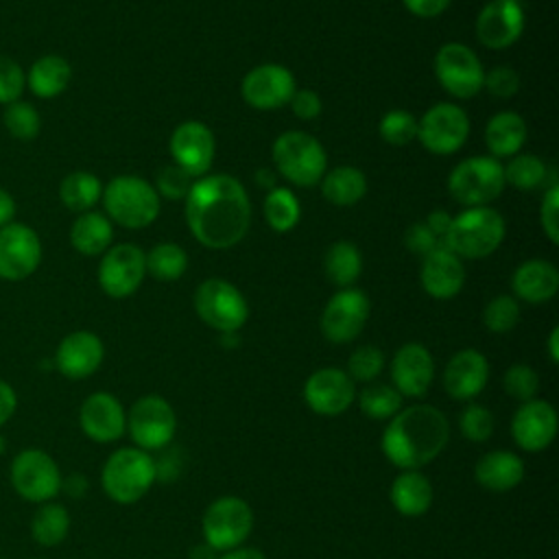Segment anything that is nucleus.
I'll return each mask as SVG.
<instances>
[{
	"instance_id": "nucleus-1",
	"label": "nucleus",
	"mask_w": 559,
	"mask_h": 559,
	"mask_svg": "<svg viewBox=\"0 0 559 559\" xmlns=\"http://www.w3.org/2000/svg\"><path fill=\"white\" fill-rule=\"evenodd\" d=\"M186 223L207 249L238 245L251 223V201L245 186L231 175H203L186 197Z\"/></svg>"
},
{
	"instance_id": "nucleus-2",
	"label": "nucleus",
	"mask_w": 559,
	"mask_h": 559,
	"mask_svg": "<svg viewBox=\"0 0 559 559\" xmlns=\"http://www.w3.org/2000/svg\"><path fill=\"white\" fill-rule=\"evenodd\" d=\"M448 439V417L430 404H415L400 408L389 419L380 448L395 467L419 469L443 452Z\"/></svg>"
},
{
	"instance_id": "nucleus-3",
	"label": "nucleus",
	"mask_w": 559,
	"mask_h": 559,
	"mask_svg": "<svg viewBox=\"0 0 559 559\" xmlns=\"http://www.w3.org/2000/svg\"><path fill=\"white\" fill-rule=\"evenodd\" d=\"M504 218L489 205L467 207L452 218L443 245L461 260H480L491 255L504 240Z\"/></svg>"
},
{
	"instance_id": "nucleus-4",
	"label": "nucleus",
	"mask_w": 559,
	"mask_h": 559,
	"mask_svg": "<svg viewBox=\"0 0 559 559\" xmlns=\"http://www.w3.org/2000/svg\"><path fill=\"white\" fill-rule=\"evenodd\" d=\"M107 218L127 227L142 229L148 227L159 216V194L142 177L118 175L105 188L100 197Z\"/></svg>"
},
{
	"instance_id": "nucleus-5",
	"label": "nucleus",
	"mask_w": 559,
	"mask_h": 559,
	"mask_svg": "<svg viewBox=\"0 0 559 559\" xmlns=\"http://www.w3.org/2000/svg\"><path fill=\"white\" fill-rule=\"evenodd\" d=\"M273 164L277 173L297 188H310L328 170V155L321 142L304 131H284L273 142Z\"/></svg>"
},
{
	"instance_id": "nucleus-6",
	"label": "nucleus",
	"mask_w": 559,
	"mask_h": 559,
	"mask_svg": "<svg viewBox=\"0 0 559 559\" xmlns=\"http://www.w3.org/2000/svg\"><path fill=\"white\" fill-rule=\"evenodd\" d=\"M155 483V459L140 448H120L103 465L100 485L118 504L138 502Z\"/></svg>"
},
{
	"instance_id": "nucleus-7",
	"label": "nucleus",
	"mask_w": 559,
	"mask_h": 559,
	"mask_svg": "<svg viewBox=\"0 0 559 559\" xmlns=\"http://www.w3.org/2000/svg\"><path fill=\"white\" fill-rule=\"evenodd\" d=\"M504 186V168L491 155L467 157L448 175V192L467 207L489 205L502 194Z\"/></svg>"
},
{
	"instance_id": "nucleus-8",
	"label": "nucleus",
	"mask_w": 559,
	"mask_h": 559,
	"mask_svg": "<svg viewBox=\"0 0 559 559\" xmlns=\"http://www.w3.org/2000/svg\"><path fill=\"white\" fill-rule=\"evenodd\" d=\"M194 310L205 325L221 334L238 332L249 319L245 295L221 277H210L199 284L194 293Z\"/></svg>"
},
{
	"instance_id": "nucleus-9",
	"label": "nucleus",
	"mask_w": 559,
	"mask_h": 559,
	"mask_svg": "<svg viewBox=\"0 0 559 559\" xmlns=\"http://www.w3.org/2000/svg\"><path fill=\"white\" fill-rule=\"evenodd\" d=\"M15 493L28 502H50L61 491V472L57 461L39 450L26 448L17 452L9 469Z\"/></svg>"
},
{
	"instance_id": "nucleus-10",
	"label": "nucleus",
	"mask_w": 559,
	"mask_h": 559,
	"mask_svg": "<svg viewBox=\"0 0 559 559\" xmlns=\"http://www.w3.org/2000/svg\"><path fill=\"white\" fill-rule=\"evenodd\" d=\"M253 528V511L251 507L236 496H223L214 500L201 520V531L205 544L214 550H231L242 546Z\"/></svg>"
},
{
	"instance_id": "nucleus-11",
	"label": "nucleus",
	"mask_w": 559,
	"mask_h": 559,
	"mask_svg": "<svg viewBox=\"0 0 559 559\" xmlns=\"http://www.w3.org/2000/svg\"><path fill=\"white\" fill-rule=\"evenodd\" d=\"M435 74L454 98H474L483 90L485 70L478 55L459 41L443 44L435 55Z\"/></svg>"
},
{
	"instance_id": "nucleus-12",
	"label": "nucleus",
	"mask_w": 559,
	"mask_h": 559,
	"mask_svg": "<svg viewBox=\"0 0 559 559\" xmlns=\"http://www.w3.org/2000/svg\"><path fill=\"white\" fill-rule=\"evenodd\" d=\"M127 430L140 450H162L175 437L177 417L162 395H144L133 402L127 415Z\"/></svg>"
},
{
	"instance_id": "nucleus-13",
	"label": "nucleus",
	"mask_w": 559,
	"mask_h": 559,
	"mask_svg": "<svg viewBox=\"0 0 559 559\" xmlns=\"http://www.w3.org/2000/svg\"><path fill=\"white\" fill-rule=\"evenodd\" d=\"M469 135V118L454 103L432 105L421 120H417V138L428 153L452 155Z\"/></svg>"
},
{
	"instance_id": "nucleus-14",
	"label": "nucleus",
	"mask_w": 559,
	"mask_h": 559,
	"mask_svg": "<svg viewBox=\"0 0 559 559\" xmlns=\"http://www.w3.org/2000/svg\"><path fill=\"white\" fill-rule=\"evenodd\" d=\"M146 275L144 251L133 242L109 247L98 264V286L114 299L133 295Z\"/></svg>"
},
{
	"instance_id": "nucleus-15",
	"label": "nucleus",
	"mask_w": 559,
	"mask_h": 559,
	"mask_svg": "<svg viewBox=\"0 0 559 559\" xmlns=\"http://www.w3.org/2000/svg\"><path fill=\"white\" fill-rule=\"evenodd\" d=\"M41 240L26 223H9L0 227V280L22 282L41 264Z\"/></svg>"
},
{
	"instance_id": "nucleus-16",
	"label": "nucleus",
	"mask_w": 559,
	"mask_h": 559,
	"mask_svg": "<svg viewBox=\"0 0 559 559\" xmlns=\"http://www.w3.org/2000/svg\"><path fill=\"white\" fill-rule=\"evenodd\" d=\"M369 312V297L360 288H341L328 299L321 312V334L330 343H349L362 332Z\"/></svg>"
},
{
	"instance_id": "nucleus-17",
	"label": "nucleus",
	"mask_w": 559,
	"mask_h": 559,
	"mask_svg": "<svg viewBox=\"0 0 559 559\" xmlns=\"http://www.w3.org/2000/svg\"><path fill=\"white\" fill-rule=\"evenodd\" d=\"M295 76L280 63H262L249 70L240 83L245 103L255 109H277L288 105L295 94Z\"/></svg>"
},
{
	"instance_id": "nucleus-18",
	"label": "nucleus",
	"mask_w": 559,
	"mask_h": 559,
	"mask_svg": "<svg viewBox=\"0 0 559 559\" xmlns=\"http://www.w3.org/2000/svg\"><path fill=\"white\" fill-rule=\"evenodd\" d=\"M304 400L319 415H341L356 400L354 380L338 367L317 369L304 384Z\"/></svg>"
},
{
	"instance_id": "nucleus-19",
	"label": "nucleus",
	"mask_w": 559,
	"mask_h": 559,
	"mask_svg": "<svg viewBox=\"0 0 559 559\" xmlns=\"http://www.w3.org/2000/svg\"><path fill=\"white\" fill-rule=\"evenodd\" d=\"M524 9L518 0H491L476 17V37L485 48L504 50L524 31Z\"/></svg>"
},
{
	"instance_id": "nucleus-20",
	"label": "nucleus",
	"mask_w": 559,
	"mask_h": 559,
	"mask_svg": "<svg viewBox=\"0 0 559 559\" xmlns=\"http://www.w3.org/2000/svg\"><path fill=\"white\" fill-rule=\"evenodd\" d=\"M168 148L175 164L181 166L190 177H203L214 162L216 142L207 124L188 120L173 131Z\"/></svg>"
},
{
	"instance_id": "nucleus-21",
	"label": "nucleus",
	"mask_w": 559,
	"mask_h": 559,
	"mask_svg": "<svg viewBox=\"0 0 559 559\" xmlns=\"http://www.w3.org/2000/svg\"><path fill=\"white\" fill-rule=\"evenodd\" d=\"M511 435L526 452L546 450L557 437V411L546 400L522 402L511 419Z\"/></svg>"
},
{
	"instance_id": "nucleus-22",
	"label": "nucleus",
	"mask_w": 559,
	"mask_h": 559,
	"mask_svg": "<svg viewBox=\"0 0 559 559\" xmlns=\"http://www.w3.org/2000/svg\"><path fill=\"white\" fill-rule=\"evenodd\" d=\"M79 424L87 439L96 443H111L124 435L127 413L116 395L96 391L83 400L79 408Z\"/></svg>"
},
{
	"instance_id": "nucleus-23",
	"label": "nucleus",
	"mask_w": 559,
	"mask_h": 559,
	"mask_svg": "<svg viewBox=\"0 0 559 559\" xmlns=\"http://www.w3.org/2000/svg\"><path fill=\"white\" fill-rule=\"evenodd\" d=\"M105 358L103 341L90 330H76L61 338L55 349V367L70 380H83L98 371Z\"/></svg>"
},
{
	"instance_id": "nucleus-24",
	"label": "nucleus",
	"mask_w": 559,
	"mask_h": 559,
	"mask_svg": "<svg viewBox=\"0 0 559 559\" xmlns=\"http://www.w3.org/2000/svg\"><path fill=\"white\" fill-rule=\"evenodd\" d=\"M435 378V360L421 343L402 345L391 360V380L400 395L421 397Z\"/></svg>"
},
{
	"instance_id": "nucleus-25",
	"label": "nucleus",
	"mask_w": 559,
	"mask_h": 559,
	"mask_svg": "<svg viewBox=\"0 0 559 559\" xmlns=\"http://www.w3.org/2000/svg\"><path fill=\"white\" fill-rule=\"evenodd\" d=\"M419 282L424 290L435 299H452L461 293L465 284L463 260L450 251L445 245H439L421 258Z\"/></svg>"
},
{
	"instance_id": "nucleus-26",
	"label": "nucleus",
	"mask_w": 559,
	"mask_h": 559,
	"mask_svg": "<svg viewBox=\"0 0 559 559\" xmlns=\"http://www.w3.org/2000/svg\"><path fill=\"white\" fill-rule=\"evenodd\" d=\"M489 380V362L478 349L456 352L443 369V386L454 400L476 397Z\"/></svg>"
},
{
	"instance_id": "nucleus-27",
	"label": "nucleus",
	"mask_w": 559,
	"mask_h": 559,
	"mask_svg": "<svg viewBox=\"0 0 559 559\" xmlns=\"http://www.w3.org/2000/svg\"><path fill=\"white\" fill-rule=\"evenodd\" d=\"M511 288L526 304H544L559 290V271L548 260H526L513 271Z\"/></svg>"
},
{
	"instance_id": "nucleus-28",
	"label": "nucleus",
	"mask_w": 559,
	"mask_h": 559,
	"mask_svg": "<svg viewBox=\"0 0 559 559\" xmlns=\"http://www.w3.org/2000/svg\"><path fill=\"white\" fill-rule=\"evenodd\" d=\"M476 483L496 493L511 491L524 478V461L511 450H491L474 467Z\"/></svg>"
},
{
	"instance_id": "nucleus-29",
	"label": "nucleus",
	"mask_w": 559,
	"mask_h": 559,
	"mask_svg": "<svg viewBox=\"0 0 559 559\" xmlns=\"http://www.w3.org/2000/svg\"><path fill=\"white\" fill-rule=\"evenodd\" d=\"M72 81V66L61 55L37 57L26 72V87L37 98L50 100L61 96Z\"/></svg>"
},
{
	"instance_id": "nucleus-30",
	"label": "nucleus",
	"mask_w": 559,
	"mask_h": 559,
	"mask_svg": "<svg viewBox=\"0 0 559 559\" xmlns=\"http://www.w3.org/2000/svg\"><path fill=\"white\" fill-rule=\"evenodd\" d=\"M432 485L417 469H404L391 483V504L406 518L424 515L432 504Z\"/></svg>"
},
{
	"instance_id": "nucleus-31",
	"label": "nucleus",
	"mask_w": 559,
	"mask_h": 559,
	"mask_svg": "<svg viewBox=\"0 0 559 559\" xmlns=\"http://www.w3.org/2000/svg\"><path fill=\"white\" fill-rule=\"evenodd\" d=\"M526 122L515 111H498L485 127V144L491 157H513L526 142Z\"/></svg>"
},
{
	"instance_id": "nucleus-32",
	"label": "nucleus",
	"mask_w": 559,
	"mask_h": 559,
	"mask_svg": "<svg viewBox=\"0 0 559 559\" xmlns=\"http://www.w3.org/2000/svg\"><path fill=\"white\" fill-rule=\"evenodd\" d=\"M114 240L111 221L100 212H83L70 227V245L81 255H103Z\"/></svg>"
},
{
	"instance_id": "nucleus-33",
	"label": "nucleus",
	"mask_w": 559,
	"mask_h": 559,
	"mask_svg": "<svg viewBox=\"0 0 559 559\" xmlns=\"http://www.w3.org/2000/svg\"><path fill=\"white\" fill-rule=\"evenodd\" d=\"M321 194L338 207L356 205L367 194V177L356 166H336L321 177Z\"/></svg>"
},
{
	"instance_id": "nucleus-34",
	"label": "nucleus",
	"mask_w": 559,
	"mask_h": 559,
	"mask_svg": "<svg viewBox=\"0 0 559 559\" xmlns=\"http://www.w3.org/2000/svg\"><path fill=\"white\" fill-rule=\"evenodd\" d=\"M103 197V183L87 170H74L59 183V199L72 212H90Z\"/></svg>"
},
{
	"instance_id": "nucleus-35",
	"label": "nucleus",
	"mask_w": 559,
	"mask_h": 559,
	"mask_svg": "<svg viewBox=\"0 0 559 559\" xmlns=\"http://www.w3.org/2000/svg\"><path fill=\"white\" fill-rule=\"evenodd\" d=\"M70 531V513L63 504L57 502H41L33 518H31V535L33 539L44 546L52 548L66 539Z\"/></svg>"
},
{
	"instance_id": "nucleus-36",
	"label": "nucleus",
	"mask_w": 559,
	"mask_h": 559,
	"mask_svg": "<svg viewBox=\"0 0 559 559\" xmlns=\"http://www.w3.org/2000/svg\"><path fill=\"white\" fill-rule=\"evenodd\" d=\"M323 269L332 284L341 288H349L360 277L362 255L354 242L338 240L325 251Z\"/></svg>"
},
{
	"instance_id": "nucleus-37",
	"label": "nucleus",
	"mask_w": 559,
	"mask_h": 559,
	"mask_svg": "<svg viewBox=\"0 0 559 559\" xmlns=\"http://www.w3.org/2000/svg\"><path fill=\"white\" fill-rule=\"evenodd\" d=\"M144 258H146V273L162 282H175L188 269V255L175 242H159L148 253H144Z\"/></svg>"
},
{
	"instance_id": "nucleus-38",
	"label": "nucleus",
	"mask_w": 559,
	"mask_h": 559,
	"mask_svg": "<svg viewBox=\"0 0 559 559\" xmlns=\"http://www.w3.org/2000/svg\"><path fill=\"white\" fill-rule=\"evenodd\" d=\"M301 216V207L293 190L275 186L264 199V218L275 231H290Z\"/></svg>"
},
{
	"instance_id": "nucleus-39",
	"label": "nucleus",
	"mask_w": 559,
	"mask_h": 559,
	"mask_svg": "<svg viewBox=\"0 0 559 559\" xmlns=\"http://www.w3.org/2000/svg\"><path fill=\"white\" fill-rule=\"evenodd\" d=\"M358 408L371 419H391L402 408V395L393 384L369 382L358 393Z\"/></svg>"
},
{
	"instance_id": "nucleus-40",
	"label": "nucleus",
	"mask_w": 559,
	"mask_h": 559,
	"mask_svg": "<svg viewBox=\"0 0 559 559\" xmlns=\"http://www.w3.org/2000/svg\"><path fill=\"white\" fill-rule=\"evenodd\" d=\"M504 168V183L515 190H537L546 181V164L542 157L531 153H518Z\"/></svg>"
},
{
	"instance_id": "nucleus-41",
	"label": "nucleus",
	"mask_w": 559,
	"mask_h": 559,
	"mask_svg": "<svg viewBox=\"0 0 559 559\" xmlns=\"http://www.w3.org/2000/svg\"><path fill=\"white\" fill-rule=\"evenodd\" d=\"M2 124L9 131V135H13L15 140H33L39 135L41 131V116L35 109V105L26 103V100H13L9 105H4L2 111Z\"/></svg>"
},
{
	"instance_id": "nucleus-42",
	"label": "nucleus",
	"mask_w": 559,
	"mask_h": 559,
	"mask_svg": "<svg viewBox=\"0 0 559 559\" xmlns=\"http://www.w3.org/2000/svg\"><path fill=\"white\" fill-rule=\"evenodd\" d=\"M380 138L391 146H404L417 138V118L406 109H391L380 118Z\"/></svg>"
},
{
	"instance_id": "nucleus-43",
	"label": "nucleus",
	"mask_w": 559,
	"mask_h": 559,
	"mask_svg": "<svg viewBox=\"0 0 559 559\" xmlns=\"http://www.w3.org/2000/svg\"><path fill=\"white\" fill-rule=\"evenodd\" d=\"M520 321V304L511 295L493 297L483 310V323L489 332L504 334L511 332Z\"/></svg>"
},
{
	"instance_id": "nucleus-44",
	"label": "nucleus",
	"mask_w": 559,
	"mask_h": 559,
	"mask_svg": "<svg viewBox=\"0 0 559 559\" xmlns=\"http://www.w3.org/2000/svg\"><path fill=\"white\" fill-rule=\"evenodd\" d=\"M384 369V354L376 345H360L347 360V376L358 382H373Z\"/></svg>"
},
{
	"instance_id": "nucleus-45",
	"label": "nucleus",
	"mask_w": 559,
	"mask_h": 559,
	"mask_svg": "<svg viewBox=\"0 0 559 559\" xmlns=\"http://www.w3.org/2000/svg\"><path fill=\"white\" fill-rule=\"evenodd\" d=\"M459 428L467 441H487L493 432V415L480 404H467L459 415Z\"/></svg>"
},
{
	"instance_id": "nucleus-46",
	"label": "nucleus",
	"mask_w": 559,
	"mask_h": 559,
	"mask_svg": "<svg viewBox=\"0 0 559 559\" xmlns=\"http://www.w3.org/2000/svg\"><path fill=\"white\" fill-rule=\"evenodd\" d=\"M502 386L513 400L528 402L535 397V393L539 389V376L533 367L518 362L507 369V373L502 378Z\"/></svg>"
},
{
	"instance_id": "nucleus-47",
	"label": "nucleus",
	"mask_w": 559,
	"mask_h": 559,
	"mask_svg": "<svg viewBox=\"0 0 559 559\" xmlns=\"http://www.w3.org/2000/svg\"><path fill=\"white\" fill-rule=\"evenodd\" d=\"M194 177H190L181 166H177L175 162L173 164H166L159 168V173L155 175V190L157 194L166 197V199H186L190 188H192V181Z\"/></svg>"
},
{
	"instance_id": "nucleus-48",
	"label": "nucleus",
	"mask_w": 559,
	"mask_h": 559,
	"mask_svg": "<svg viewBox=\"0 0 559 559\" xmlns=\"http://www.w3.org/2000/svg\"><path fill=\"white\" fill-rule=\"evenodd\" d=\"M26 90L24 68L7 55H0V105L20 100Z\"/></svg>"
},
{
	"instance_id": "nucleus-49",
	"label": "nucleus",
	"mask_w": 559,
	"mask_h": 559,
	"mask_svg": "<svg viewBox=\"0 0 559 559\" xmlns=\"http://www.w3.org/2000/svg\"><path fill=\"white\" fill-rule=\"evenodd\" d=\"M483 87L496 98H511L520 90V74L509 66H498L485 72Z\"/></svg>"
},
{
	"instance_id": "nucleus-50",
	"label": "nucleus",
	"mask_w": 559,
	"mask_h": 559,
	"mask_svg": "<svg viewBox=\"0 0 559 559\" xmlns=\"http://www.w3.org/2000/svg\"><path fill=\"white\" fill-rule=\"evenodd\" d=\"M539 223L548 240L557 245L559 242V186L557 183H552L544 194V201L539 207Z\"/></svg>"
},
{
	"instance_id": "nucleus-51",
	"label": "nucleus",
	"mask_w": 559,
	"mask_h": 559,
	"mask_svg": "<svg viewBox=\"0 0 559 559\" xmlns=\"http://www.w3.org/2000/svg\"><path fill=\"white\" fill-rule=\"evenodd\" d=\"M404 242H406V247L413 251V253H417V255H426V253H430L432 249H437L439 245H443L430 229H428V225L426 223H415V225H411L408 227V231H406V236H404Z\"/></svg>"
},
{
	"instance_id": "nucleus-52",
	"label": "nucleus",
	"mask_w": 559,
	"mask_h": 559,
	"mask_svg": "<svg viewBox=\"0 0 559 559\" xmlns=\"http://www.w3.org/2000/svg\"><path fill=\"white\" fill-rule=\"evenodd\" d=\"M288 105L293 107V114L301 120H314L321 114V107H323L319 94L312 92V90H295Z\"/></svg>"
},
{
	"instance_id": "nucleus-53",
	"label": "nucleus",
	"mask_w": 559,
	"mask_h": 559,
	"mask_svg": "<svg viewBox=\"0 0 559 559\" xmlns=\"http://www.w3.org/2000/svg\"><path fill=\"white\" fill-rule=\"evenodd\" d=\"M402 2L417 17H437L450 7V0H402Z\"/></svg>"
},
{
	"instance_id": "nucleus-54",
	"label": "nucleus",
	"mask_w": 559,
	"mask_h": 559,
	"mask_svg": "<svg viewBox=\"0 0 559 559\" xmlns=\"http://www.w3.org/2000/svg\"><path fill=\"white\" fill-rule=\"evenodd\" d=\"M179 472H181V456H179V452H175V450L164 452V454L159 456V461H155V478L173 480Z\"/></svg>"
},
{
	"instance_id": "nucleus-55",
	"label": "nucleus",
	"mask_w": 559,
	"mask_h": 559,
	"mask_svg": "<svg viewBox=\"0 0 559 559\" xmlns=\"http://www.w3.org/2000/svg\"><path fill=\"white\" fill-rule=\"evenodd\" d=\"M15 408H17L15 389H13L9 382L0 380V428L13 417Z\"/></svg>"
},
{
	"instance_id": "nucleus-56",
	"label": "nucleus",
	"mask_w": 559,
	"mask_h": 559,
	"mask_svg": "<svg viewBox=\"0 0 559 559\" xmlns=\"http://www.w3.org/2000/svg\"><path fill=\"white\" fill-rule=\"evenodd\" d=\"M424 223H426L428 229L443 242V238H445V234H448V229H450L452 216H450L448 212H443V210H435V212L428 214V218H426Z\"/></svg>"
},
{
	"instance_id": "nucleus-57",
	"label": "nucleus",
	"mask_w": 559,
	"mask_h": 559,
	"mask_svg": "<svg viewBox=\"0 0 559 559\" xmlns=\"http://www.w3.org/2000/svg\"><path fill=\"white\" fill-rule=\"evenodd\" d=\"M15 212H17V205H15V199L9 190L0 188V227L13 223L15 218Z\"/></svg>"
},
{
	"instance_id": "nucleus-58",
	"label": "nucleus",
	"mask_w": 559,
	"mask_h": 559,
	"mask_svg": "<svg viewBox=\"0 0 559 559\" xmlns=\"http://www.w3.org/2000/svg\"><path fill=\"white\" fill-rule=\"evenodd\" d=\"M218 559H266L262 550L258 548H247V546H236L231 550H225L218 555Z\"/></svg>"
},
{
	"instance_id": "nucleus-59",
	"label": "nucleus",
	"mask_w": 559,
	"mask_h": 559,
	"mask_svg": "<svg viewBox=\"0 0 559 559\" xmlns=\"http://www.w3.org/2000/svg\"><path fill=\"white\" fill-rule=\"evenodd\" d=\"M190 559H218V555L210 544L203 542L190 550Z\"/></svg>"
},
{
	"instance_id": "nucleus-60",
	"label": "nucleus",
	"mask_w": 559,
	"mask_h": 559,
	"mask_svg": "<svg viewBox=\"0 0 559 559\" xmlns=\"http://www.w3.org/2000/svg\"><path fill=\"white\" fill-rule=\"evenodd\" d=\"M255 181H258V186H264V188L273 190L275 188V173L269 170V168H262V170L255 173Z\"/></svg>"
},
{
	"instance_id": "nucleus-61",
	"label": "nucleus",
	"mask_w": 559,
	"mask_h": 559,
	"mask_svg": "<svg viewBox=\"0 0 559 559\" xmlns=\"http://www.w3.org/2000/svg\"><path fill=\"white\" fill-rule=\"evenodd\" d=\"M548 354L552 362H559V330L552 328L550 336H548Z\"/></svg>"
},
{
	"instance_id": "nucleus-62",
	"label": "nucleus",
	"mask_w": 559,
	"mask_h": 559,
	"mask_svg": "<svg viewBox=\"0 0 559 559\" xmlns=\"http://www.w3.org/2000/svg\"><path fill=\"white\" fill-rule=\"evenodd\" d=\"M2 452H4V437L0 435V454H2Z\"/></svg>"
}]
</instances>
